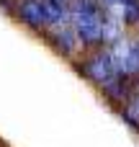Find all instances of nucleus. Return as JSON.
Listing matches in <instances>:
<instances>
[{
  "label": "nucleus",
  "mask_w": 139,
  "mask_h": 147,
  "mask_svg": "<svg viewBox=\"0 0 139 147\" xmlns=\"http://www.w3.org/2000/svg\"><path fill=\"white\" fill-rule=\"evenodd\" d=\"M108 54H111V59H113L116 72H121V75H132V39L119 36L116 41H111Z\"/></svg>",
  "instance_id": "nucleus-3"
},
{
  "label": "nucleus",
  "mask_w": 139,
  "mask_h": 147,
  "mask_svg": "<svg viewBox=\"0 0 139 147\" xmlns=\"http://www.w3.org/2000/svg\"><path fill=\"white\" fill-rule=\"evenodd\" d=\"M70 23L83 44L103 41L106 10H103L101 0H72L70 3Z\"/></svg>",
  "instance_id": "nucleus-1"
},
{
  "label": "nucleus",
  "mask_w": 139,
  "mask_h": 147,
  "mask_svg": "<svg viewBox=\"0 0 139 147\" xmlns=\"http://www.w3.org/2000/svg\"><path fill=\"white\" fill-rule=\"evenodd\" d=\"M85 75H88L93 83H98V85L108 83V80L116 75V67H113V59H111V54H108V52H103V54H95V57H90V59L85 62Z\"/></svg>",
  "instance_id": "nucleus-2"
},
{
  "label": "nucleus",
  "mask_w": 139,
  "mask_h": 147,
  "mask_svg": "<svg viewBox=\"0 0 139 147\" xmlns=\"http://www.w3.org/2000/svg\"><path fill=\"white\" fill-rule=\"evenodd\" d=\"M21 18L31 26H46L49 16H46V5L44 0H23L21 3Z\"/></svg>",
  "instance_id": "nucleus-4"
},
{
  "label": "nucleus",
  "mask_w": 139,
  "mask_h": 147,
  "mask_svg": "<svg viewBox=\"0 0 139 147\" xmlns=\"http://www.w3.org/2000/svg\"><path fill=\"white\" fill-rule=\"evenodd\" d=\"M64 3H70V0H64Z\"/></svg>",
  "instance_id": "nucleus-6"
},
{
  "label": "nucleus",
  "mask_w": 139,
  "mask_h": 147,
  "mask_svg": "<svg viewBox=\"0 0 139 147\" xmlns=\"http://www.w3.org/2000/svg\"><path fill=\"white\" fill-rule=\"evenodd\" d=\"M126 119H129L132 124H137V127H139V96H137V98H132V101L126 103Z\"/></svg>",
  "instance_id": "nucleus-5"
}]
</instances>
